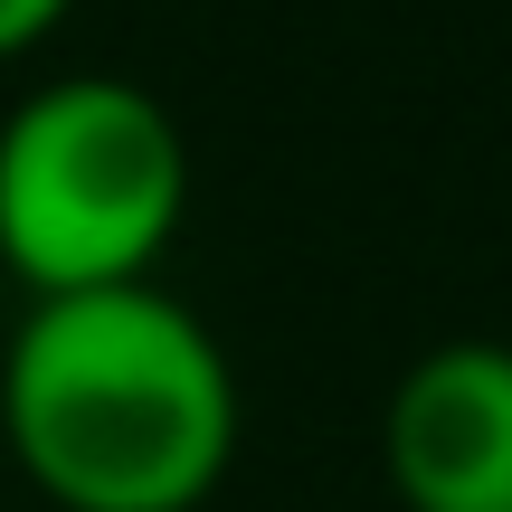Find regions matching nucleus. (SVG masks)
Wrapping results in <instances>:
<instances>
[{"instance_id":"1","label":"nucleus","mask_w":512,"mask_h":512,"mask_svg":"<svg viewBox=\"0 0 512 512\" xmlns=\"http://www.w3.org/2000/svg\"><path fill=\"white\" fill-rule=\"evenodd\" d=\"M0 465L57 512H200L238 465V370L152 275L29 294L0 351Z\"/></svg>"},{"instance_id":"2","label":"nucleus","mask_w":512,"mask_h":512,"mask_svg":"<svg viewBox=\"0 0 512 512\" xmlns=\"http://www.w3.org/2000/svg\"><path fill=\"white\" fill-rule=\"evenodd\" d=\"M190 209V143L133 76H48L0 114V266L29 294L143 285Z\"/></svg>"},{"instance_id":"3","label":"nucleus","mask_w":512,"mask_h":512,"mask_svg":"<svg viewBox=\"0 0 512 512\" xmlns=\"http://www.w3.org/2000/svg\"><path fill=\"white\" fill-rule=\"evenodd\" d=\"M380 475L408 512H512V342L456 332L399 370Z\"/></svg>"},{"instance_id":"4","label":"nucleus","mask_w":512,"mask_h":512,"mask_svg":"<svg viewBox=\"0 0 512 512\" xmlns=\"http://www.w3.org/2000/svg\"><path fill=\"white\" fill-rule=\"evenodd\" d=\"M67 10H76V0H0V67H10V57H29Z\"/></svg>"}]
</instances>
